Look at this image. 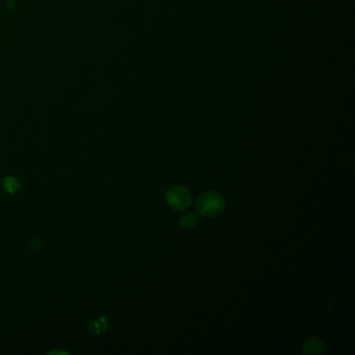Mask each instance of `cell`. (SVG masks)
I'll list each match as a JSON object with an SVG mask.
<instances>
[{
  "mask_svg": "<svg viewBox=\"0 0 355 355\" xmlns=\"http://www.w3.org/2000/svg\"><path fill=\"white\" fill-rule=\"evenodd\" d=\"M196 208L201 216L214 218L224 212L225 200L217 192H205L198 197Z\"/></svg>",
  "mask_w": 355,
  "mask_h": 355,
  "instance_id": "6da1fadb",
  "label": "cell"
},
{
  "mask_svg": "<svg viewBox=\"0 0 355 355\" xmlns=\"http://www.w3.org/2000/svg\"><path fill=\"white\" fill-rule=\"evenodd\" d=\"M191 192L181 186H174L168 190L166 194V201L170 207L175 210H184L192 204Z\"/></svg>",
  "mask_w": 355,
  "mask_h": 355,
  "instance_id": "7a4b0ae2",
  "label": "cell"
},
{
  "mask_svg": "<svg viewBox=\"0 0 355 355\" xmlns=\"http://www.w3.org/2000/svg\"><path fill=\"white\" fill-rule=\"evenodd\" d=\"M326 345L323 340L319 338H311L302 345V353L309 355H318L325 351Z\"/></svg>",
  "mask_w": 355,
  "mask_h": 355,
  "instance_id": "3957f363",
  "label": "cell"
},
{
  "mask_svg": "<svg viewBox=\"0 0 355 355\" xmlns=\"http://www.w3.org/2000/svg\"><path fill=\"white\" fill-rule=\"evenodd\" d=\"M108 326H109L108 320L105 319L104 316H99V318L90 322L88 329L90 332H92L94 334H99V333H102L107 330Z\"/></svg>",
  "mask_w": 355,
  "mask_h": 355,
  "instance_id": "277c9868",
  "label": "cell"
},
{
  "mask_svg": "<svg viewBox=\"0 0 355 355\" xmlns=\"http://www.w3.org/2000/svg\"><path fill=\"white\" fill-rule=\"evenodd\" d=\"M2 187L5 190V192L9 194H15L16 192L19 191L20 189V182L18 181V179H16L15 177H5L2 180Z\"/></svg>",
  "mask_w": 355,
  "mask_h": 355,
  "instance_id": "5b68a950",
  "label": "cell"
},
{
  "mask_svg": "<svg viewBox=\"0 0 355 355\" xmlns=\"http://www.w3.org/2000/svg\"><path fill=\"white\" fill-rule=\"evenodd\" d=\"M179 222H180V225L185 229H191L197 224L198 218H197L196 214L190 212V213H186L182 215Z\"/></svg>",
  "mask_w": 355,
  "mask_h": 355,
  "instance_id": "8992f818",
  "label": "cell"
},
{
  "mask_svg": "<svg viewBox=\"0 0 355 355\" xmlns=\"http://www.w3.org/2000/svg\"><path fill=\"white\" fill-rule=\"evenodd\" d=\"M5 6H6V8L8 9V11H13V9L15 8V1H14V0H6Z\"/></svg>",
  "mask_w": 355,
  "mask_h": 355,
  "instance_id": "52a82bcc",
  "label": "cell"
}]
</instances>
